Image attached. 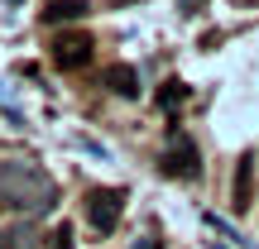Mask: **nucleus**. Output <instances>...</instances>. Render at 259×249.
<instances>
[{
    "label": "nucleus",
    "mask_w": 259,
    "mask_h": 249,
    "mask_svg": "<svg viewBox=\"0 0 259 249\" xmlns=\"http://www.w3.org/2000/svg\"><path fill=\"white\" fill-rule=\"evenodd\" d=\"M0 196L15 211H53L58 206V182L29 158H10L0 168Z\"/></svg>",
    "instance_id": "obj_1"
},
{
    "label": "nucleus",
    "mask_w": 259,
    "mask_h": 249,
    "mask_svg": "<svg viewBox=\"0 0 259 249\" xmlns=\"http://www.w3.org/2000/svg\"><path fill=\"white\" fill-rule=\"evenodd\" d=\"M158 168H163L168 177H197L202 173V148H197V139L173 125L168 139H163V154H158Z\"/></svg>",
    "instance_id": "obj_2"
},
{
    "label": "nucleus",
    "mask_w": 259,
    "mask_h": 249,
    "mask_svg": "<svg viewBox=\"0 0 259 249\" xmlns=\"http://www.w3.org/2000/svg\"><path fill=\"white\" fill-rule=\"evenodd\" d=\"M82 211H87V225H92L96 235H111L115 225H120V211H125V192H115V187H96V192H87Z\"/></svg>",
    "instance_id": "obj_3"
},
{
    "label": "nucleus",
    "mask_w": 259,
    "mask_h": 249,
    "mask_svg": "<svg viewBox=\"0 0 259 249\" xmlns=\"http://www.w3.org/2000/svg\"><path fill=\"white\" fill-rule=\"evenodd\" d=\"M92 34H82V29H77V34H58L53 38V63L63 67V72H77V67H87L92 63Z\"/></svg>",
    "instance_id": "obj_4"
},
{
    "label": "nucleus",
    "mask_w": 259,
    "mask_h": 249,
    "mask_svg": "<svg viewBox=\"0 0 259 249\" xmlns=\"http://www.w3.org/2000/svg\"><path fill=\"white\" fill-rule=\"evenodd\" d=\"M231 202H235V211H250L254 206V154H240V163H235Z\"/></svg>",
    "instance_id": "obj_5"
},
{
    "label": "nucleus",
    "mask_w": 259,
    "mask_h": 249,
    "mask_svg": "<svg viewBox=\"0 0 259 249\" xmlns=\"http://www.w3.org/2000/svg\"><path fill=\"white\" fill-rule=\"evenodd\" d=\"M87 0H48L44 10H38V19H44V24H72V19H82L87 15Z\"/></svg>",
    "instance_id": "obj_6"
},
{
    "label": "nucleus",
    "mask_w": 259,
    "mask_h": 249,
    "mask_svg": "<svg viewBox=\"0 0 259 249\" xmlns=\"http://www.w3.org/2000/svg\"><path fill=\"white\" fill-rule=\"evenodd\" d=\"M106 86H111L115 96H125V101H135V96H139V72L130 63H115L111 72H106Z\"/></svg>",
    "instance_id": "obj_7"
},
{
    "label": "nucleus",
    "mask_w": 259,
    "mask_h": 249,
    "mask_svg": "<svg viewBox=\"0 0 259 249\" xmlns=\"http://www.w3.org/2000/svg\"><path fill=\"white\" fill-rule=\"evenodd\" d=\"M183 101H187V82H178V77H173V82L158 86V111L178 115V106H183Z\"/></svg>",
    "instance_id": "obj_8"
},
{
    "label": "nucleus",
    "mask_w": 259,
    "mask_h": 249,
    "mask_svg": "<svg viewBox=\"0 0 259 249\" xmlns=\"http://www.w3.org/2000/svg\"><path fill=\"white\" fill-rule=\"evenodd\" d=\"M34 244H38L34 225H19V230H15V235H10V240H5V249H34Z\"/></svg>",
    "instance_id": "obj_9"
},
{
    "label": "nucleus",
    "mask_w": 259,
    "mask_h": 249,
    "mask_svg": "<svg viewBox=\"0 0 259 249\" xmlns=\"http://www.w3.org/2000/svg\"><path fill=\"white\" fill-rule=\"evenodd\" d=\"M130 249H163V240H154V235H144V240H135Z\"/></svg>",
    "instance_id": "obj_10"
},
{
    "label": "nucleus",
    "mask_w": 259,
    "mask_h": 249,
    "mask_svg": "<svg viewBox=\"0 0 259 249\" xmlns=\"http://www.w3.org/2000/svg\"><path fill=\"white\" fill-rule=\"evenodd\" d=\"M178 5H183V10H187V15H192V10H197V5H202V0H178Z\"/></svg>",
    "instance_id": "obj_11"
},
{
    "label": "nucleus",
    "mask_w": 259,
    "mask_h": 249,
    "mask_svg": "<svg viewBox=\"0 0 259 249\" xmlns=\"http://www.w3.org/2000/svg\"><path fill=\"white\" fill-rule=\"evenodd\" d=\"M206 249H226V244H216V240H211V244H206Z\"/></svg>",
    "instance_id": "obj_12"
},
{
    "label": "nucleus",
    "mask_w": 259,
    "mask_h": 249,
    "mask_svg": "<svg viewBox=\"0 0 259 249\" xmlns=\"http://www.w3.org/2000/svg\"><path fill=\"white\" fill-rule=\"evenodd\" d=\"M0 249H5V240H0Z\"/></svg>",
    "instance_id": "obj_13"
}]
</instances>
